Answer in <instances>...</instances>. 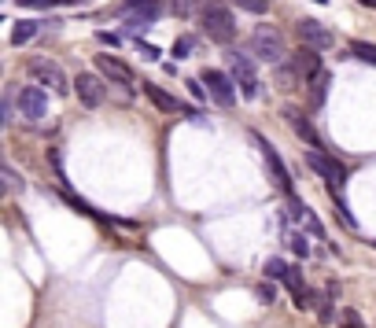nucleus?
Wrapping results in <instances>:
<instances>
[{"mask_svg": "<svg viewBox=\"0 0 376 328\" xmlns=\"http://www.w3.org/2000/svg\"><path fill=\"white\" fill-rule=\"evenodd\" d=\"M225 59H229V74H233V81H236V89H240V96L243 100H258V67H255V56H251V48L243 52V48H229L225 52Z\"/></svg>", "mask_w": 376, "mask_h": 328, "instance_id": "1", "label": "nucleus"}, {"mask_svg": "<svg viewBox=\"0 0 376 328\" xmlns=\"http://www.w3.org/2000/svg\"><path fill=\"white\" fill-rule=\"evenodd\" d=\"M306 166L314 170L332 192H343V188H347V181H351V170L343 166L336 155L325 152V147H310V152H306Z\"/></svg>", "mask_w": 376, "mask_h": 328, "instance_id": "2", "label": "nucleus"}, {"mask_svg": "<svg viewBox=\"0 0 376 328\" xmlns=\"http://www.w3.org/2000/svg\"><path fill=\"white\" fill-rule=\"evenodd\" d=\"M200 26H203V34L210 41H218V44H229L236 37V15L225 4H203L200 8Z\"/></svg>", "mask_w": 376, "mask_h": 328, "instance_id": "3", "label": "nucleus"}, {"mask_svg": "<svg viewBox=\"0 0 376 328\" xmlns=\"http://www.w3.org/2000/svg\"><path fill=\"white\" fill-rule=\"evenodd\" d=\"M251 56L262 59V63H269V67L284 63L288 44H284V37H281V30H277V26H266V23L258 26L255 34H251Z\"/></svg>", "mask_w": 376, "mask_h": 328, "instance_id": "4", "label": "nucleus"}, {"mask_svg": "<svg viewBox=\"0 0 376 328\" xmlns=\"http://www.w3.org/2000/svg\"><path fill=\"white\" fill-rule=\"evenodd\" d=\"M251 140L258 144V152H262V159H266V170H269V177H273V185L281 188L284 200H291V195H296V185H291V174H288V166H284L281 152H277V147H273L262 133H251Z\"/></svg>", "mask_w": 376, "mask_h": 328, "instance_id": "5", "label": "nucleus"}, {"mask_svg": "<svg viewBox=\"0 0 376 328\" xmlns=\"http://www.w3.org/2000/svg\"><path fill=\"white\" fill-rule=\"evenodd\" d=\"M30 78L37 81V85H44V89H52V92H59V96H67L71 89H74V81H67V74H63V67L59 63H52V59H30Z\"/></svg>", "mask_w": 376, "mask_h": 328, "instance_id": "6", "label": "nucleus"}, {"mask_svg": "<svg viewBox=\"0 0 376 328\" xmlns=\"http://www.w3.org/2000/svg\"><path fill=\"white\" fill-rule=\"evenodd\" d=\"M200 81H207V92H210V100H214L218 107H233V104H236V92H240V89H236L233 74H225V71H218V67H207Z\"/></svg>", "mask_w": 376, "mask_h": 328, "instance_id": "7", "label": "nucleus"}, {"mask_svg": "<svg viewBox=\"0 0 376 328\" xmlns=\"http://www.w3.org/2000/svg\"><path fill=\"white\" fill-rule=\"evenodd\" d=\"M15 111H19L26 122H41L44 114H48V92H44V85H23L19 96H15Z\"/></svg>", "mask_w": 376, "mask_h": 328, "instance_id": "8", "label": "nucleus"}, {"mask_svg": "<svg viewBox=\"0 0 376 328\" xmlns=\"http://www.w3.org/2000/svg\"><path fill=\"white\" fill-rule=\"evenodd\" d=\"M140 92L148 96V104H152L155 111H162V114H188V119H200V114H195V107L181 104L174 92H166L162 85H155V81H144V85H140Z\"/></svg>", "mask_w": 376, "mask_h": 328, "instance_id": "9", "label": "nucleus"}, {"mask_svg": "<svg viewBox=\"0 0 376 328\" xmlns=\"http://www.w3.org/2000/svg\"><path fill=\"white\" fill-rule=\"evenodd\" d=\"M166 11V0H140V4L126 8V26L129 30H144V26H155Z\"/></svg>", "mask_w": 376, "mask_h": 328, "instance_id": "10", "label": "nucleus"}, {"mask_svg": "<svg viewBox=\"0 0 376 328\" xmlns=\"http://www.w3.org/2000/svg\"><path fill=\"white\" fill-rule=\"evenodd\" d=\"M74 92H78V100H81V104H85L89 111H92V107H100V104L107 100L104 78H100V74H89V71L74 78Z\"/></svg>", "mask_w": 376, "mask_h": 328, "instance_id": "11", "label": "nucleus"}, {"mask_svg": "<svg viewBox=\"0 0 376 328\" xmlns=\"http://www.w3.org/2000/svg\"><path fill=\"white\" fill-rule=\"evenodd\" d=\"M96 71H100L107 81H114V85H122V89H133V81H137L129 63H122L119 56H107V52L96 56Z\"/></svg>", "mask_w": 376, "mask_h": 328, "instance_id": "12", "label": "nucleus"}, {"mask_svg": "<svg viewBox=\"0 0 376 328\" xmlns=\"http://www.w3.org/2000/svg\"><path fill=\"white\" fill-rule=\"evenodd\" d=\"M299 41L310 44V48H317V52H329V48L336 44V34L329 26L314 23V19H299Z\"/></svg>", "mask_w": 376, "mask_h": 328, "instance_id": "13", "label": "nucleus"}, {"mask_svg": "<svg viewBox=\"0 0 376 328\" xmlns=\"http://www.w3.org/2000/svg\"><path fill=\"white\" fill-rule=\"evenodd\" d=\"M291 63H296V67H299V78L306 81V85H310V81H314V78H321V74H325L321 52H317V48H310V44H303L299 52L291 56Z\"/></svg>", "mask_w": 376, "mask_h": 328, "instance_id": "14", "label": "nucleus"}, {"mask_svg": "<svg viewBox=\"0 0 376 328\" xmlns=\"http://www.w3.org/2000/svg\"><path fill=\"white\" fill-rule=\"evenodd\" d=\"M284 122H288L291 129H296V137H299V140H306L310 147H325L321 133H317V129H314V122H310V119H306V114H303V111H296V107H288V111H284Z\"/></svg>", "mask_w": 376, "mask_h": 328, "instance_id": "15", "label": "nucleus"}, {"mask_svg": "<svg viewBox=\"0 0 376 328\" xmlns=\"http://www.w3.org/2000/svg\"><path fill=\"white\" fill-rule=\"evenodd\" d=\"M329 85H332L329 71H325L321 78H314V81H310V111H314V114L325 107V100H329Z\"/></svg>", "mask_w": 376, "mask_h": 328, "instance_id": "16", "label": "nucleus"}, {"mask_svg": "<svg viewBox=\"0 0 376 328\" xmlns=\"http://www.w3.org/2000/svg\"><path fill=\"white\" fill-rule=\"evenodd\" d=\"M41 34V23H34V19H23V23H15L11 26V44L15 48H23V44H30Z\"/></svg>", "mask_w": 376, "mask_h": 328, "instance_id": "17", "label": "nucleus"}, {"mask_svg": "<svg viewBox=\"0 0 376 328\" xmlns=\"http://www.w3.org/2000/svg\"><path fill=\"white\" fill-rule=\"evenodd\" d=\"M296 81H303L296 63H277V85H281V89H291Z\"/></svg>", "mask_w": 376, "mask_h": 328, "instance_id": "18", "label": "nucleus"}, {"mask_svg": "<svg viewBox=\"0 0 376 328\" xmlns=\"http://www.w3.org/2000/svg\"><path fill=\"white\" fill-rule=\"evenodd\" d=\"M26 11H52V8H63V4H81V0H19Z\"/></svg>", "mask_w": 376, "mask_h": 328, "instance_id": "19", "label": "nucleus"}, {"mask_svg": "<svg viewBox=\"0 0 376 328\" xmlns=\"http://www.w3.org/2000/svg\"><path fill=\"white\" fill-rule=\"evenodd\" d=\"M351 52H354V59H362V63H369V67H376V44H369V41H351Z\"/></svg>", "mask_w": 376, "mask_h": 328, "instance_id": "20", "label": "nucleus"}, {"mask_svg": "<svg viewBox=\"0 0 376 328\" xmlns=\"http://www.w3.org/2000/svg\"><path fill=\"white\" fill-rule=\"evenodd\" d=\"M192 52H195V34H181V37L174 41V52H170V56H174V59H188Z\"/></svg>", "mask_w": 376, "mask_h": 328, "instance_id": "21", "label": "nucleus"}, {"mask_svg": "<svg viewBox=\"0 0 376 328\" xmlns=\"http://www.w3.org/2000/svg\"><path fill=\"white\" fill-rule=\"evenodd\" d=\"M288 262L284 258H266V266H262V273L269 277V281H284V277H288Z\"/></svg>", "mask_w": 376, "mask_h": 328, "instance_id": "22", "label": "nucleus"}, {"mask_svg": "<svg viewBox=\"0 0 376 328\" xmlns=\"http://www.w3.org/2000/svg\"><path fill=\"white\" fill-rule=\"evenodd\" d=\"M303 225H306V233H310V236L325 240V225L317 221V214H314V210H310V207H306V214H303Z\"/></svg>", "mask_w": 376, "mask_h": 328, "instance_id": "23", "label": "nucleus"}, {"mask_svg": "<svg viewBox=\"0 0 376 328\" xmlns=\"http://www.w3.org/2000/svg\"><path fill=\"white\" fill-rule=\"evenodd\" d=\"M0 174H4V188H8V195H15V192L23 188V181H19V174H15V166H8V162H4V166H0Z\"/></svg>", "mask_w": 376, "mask_h": 328, "instance_id": "24", "label": "nucleus"}, {"mask_svg": "<svg viewBox=\"0 0 376 328\" xmlns=\"http://www.w3.org/2000/svg\"><path fill=\"white\" fill-rule=\"evenodd\" d=\"M288 248L296 251L299 258H306V255H310V240H306L303 233H288Z\"/></svg>", "mask_w": 376, "mask_h": 328, "instance_id": "25", "label": "nucleus"}, {"mask_svg": "<svg viewBox=\"0 0 376 328\" xmlns=\"http://www.w3.org/2000/svg\"><path fill=\"white\" fill-rule=\"evenodd\" d=\"M332 303H336V295H329V299L317 306V321H321V324H332V321H336V306H332Z\"/></svg>", "mask_w": 376, "mask_h": 328, "instance_id": "26", "label": "nucleus"}, {"mask_svg": "<svg viewBox=\"0 0 376 328\" xmlns=\"http://www.w3.org/2000/svg\"><path fill=\"white\" fill-rule=\"evenodd\" d=\"M269 4H273V0H236V8L251 11V15H266V11H269Z\"/></svg>", "mask_w": 376, "mask_h": 328, "instance_id": "27", "label": "nucleus"}, {"mask_svg": "<svg viewBox=\"0 0 376 328\" xmlns=\"http://www.w3.org/2000/svg\"><path fill=\"white\" fill-rule=\"evenodd\" d=\"M255 295H258V299H262L266 306H269V303L277 299V288L269 284V277H266V281H262V284H258V288H255Z\"/></svg>", "mask_w": 376, "mask_h": 328, "instance_id": "28", "label": "nucleus"}, {"mask_svg": "<svg viewBox=\"0 0 376 328\" xmlns=\"http://www.w3.org/2000/svg\"><path fill=\"white\" fill-rule=\"evenodd\" d=\"M137 52H140L144 59H148V63H155V59L162 56V52H159V48H155L152 41H137Z\"/></svg>", "mask_w": 376, "mask_h": 328, "instance_id": "29", "label": "nucleus"}, {"mask_svg": "<svg viewBox=\"0 0 376 328\" xmlns=\"http://www.w3.org/2000/svg\"><path fill=\"white\" fill-rule=\"evenodd\" d=\"M96 41H100V44H111V48H122V34H114V30H100V34H96Z\"/></svg>", "mask_w": 376, "mask_h": 328, "instance_id": "30", "label": "nucleus"}, {"mask_svg": "<svg viewBox=\"0 0 376 328\" xmlns=\"http://www.w3.org/2000/svg\"><path fill=\"white\" fill-rule=\"evenodd\" d=\"M339 328H365V321L358 317V310H343V324Z\"/></svg>", "mask_w": 376, "mask_h": 328, "instance_id": "31", "label": "nucleus"}, {"mask_svg": "<svg viewBox=\"0 0 376 328\" xmlns=\"http://www.w3.org/2000/svg\"><path fill=\"white\" fill-rule=\"evenodd\" d=\"M48 162H52V170L59 174V181H63V155L56 152V147H48Z\"/></svg>", "mask_w": 376, "mask_h": 328, "instance_id": "32", "label": "nucleus"}, {"mask_svg": "<svg viewBox=\"0 0 376 328\" xmlns=\"http://www.w3.org/2000/svg\"><path fill=\"white\" fill-rule=\"evenodd\" d=\"M133 4H140V0H122V8H133Z\"/></svg>", "mask_w": 376, "mask_h": 328, "instance_id": "33", "label": "nucleus"}, {"mask_svg": "<svg viewBox=\"0 0 376 328\" xmlns=\"http://www.w3.org/2000/svg\"><path fill=\"white\" fill-rule=\"evenodd\" d=\"M358 4H365V8H376V0H358Z\"/></svg>", "mask_w": 376, "mask_h": 328, "instance_id": "34", "label": "nucleus"}, {"mask_svg": "<svg viewBox=\"0 0 376 328\" xmlns=\"http://www.w3.org/2000/svg\"><path fill=\"white\" fill-rule=\"evenodd\" d=\"M314 4H329V0H314Z\"/></svg>", "mask_w": 376, "mask_h": 328, "instance_id": "35", "label": "nucleus"}]
</instances>
